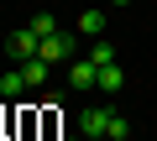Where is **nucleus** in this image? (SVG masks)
Segmentation results:
<instances>
[{
  "mask_svg": "<svg viewBox=\"0 0 157 141\" xmlns=\"http://www.w3.org/2000/svg\"><path fill=\"white\" fill-rule=\"evenodd\" d=\"M89 63H94V68L115 63V47H110V42H94V47H89Z\"/></svg>",
  "mask_w": 157,
  "mask_h": 141,
  "instance_id": "nucleus-9",
  "label": "nucleus"
},
{
  "mask_svg": "<svg viewBox=\"0 0 157 141\" xmlns=\"http://www.w3.org/2000/svg\"><path fill=\"white\" fill-rule=\"evenodd\" d=\"M47 68H52V63H42V58H26V63H21V73H26V84L37 89V84L47 79Z\"/></svg>",
  "mask_w": 157,
  "mask_h": 141,
  "instance_id": "nucleus-8",
  "label": "nucleus"
},
{
  "mask_svg": "<svg viewBox=\"0 0 157 141\" xmlns=\"http://www.w3.org/2000/svg\"><path fill=\"white\" fill-rule=\"evenodd\" d=\"M78 32H84V37H100L105 32V11H78Z\"/></svg>",
  "mask_w": 157,
  "mask_h": 141,
  "instance_id": "nucleus-7",
  "label": "nucleus"
},
{
  "mask_svg": "<svg viewBox=\"0 0 157 141\" xmlns=\"http://www.w3.org/2000/svg\"><path fill=\"white\" fill-rule=\"evenodd\" d=\"M21 89H32V84H26V73H21V68H11V73H0V99H16Z\"/></svg>",
  "mask_w": 157,
  "mask_h": 141,
  "instance_id": "nucleus-6",
  "label": "nucleus"
},
{
  "mask_svg": "<svg viewBox=\"0 0 157 141\" xmlns=\"http://www.w3.org/2000/svg\"><path fill=\"white\" fill-rule=\"evenodd\" d=\"M73 32H52V37H42V47H37V58L42 63H63V58H73Z\"/></svg>",
  "mask_w": 157,
  "mask_h": 141,
  "instance_id": "nucleus-1",
  "label": "nucleus"
},
{
  "mask_svg": "<svg viewBox=\"0 0 157 141\" xmlns=\"http://www.w3.org/2000/svg\"><path fill=\"white\" fill-rule=\"evenodd\" d=\"M110 6H131V0H110Z\"/></svg>",
  "mask_w": 157,
  "mask_h": 141,
  "instance_id": "nucleus-12",
  "label": "nucleus"
},
{
  "mask_svg": "<svg viewBox=\"0 0 157 141\" xmlns=\"http://www.w3.org/2000/svg\"><path fill=\"white\" fill-rule=\"evenodd\" d=\"M26 26H32V32H37V37H52V32H58V21H52V16H47V11H42V16H32V21H26Z\"/></svg>",
  "mask_w": 157,
  "mask_h": 141,
  "instance_id": "nucleus-10",
  "label": "nucleus"
},
{
  "mask_svg": "<svg viewBox=\"0 0 157 141\" xmlns=\"http://www.w3.org/2000/svg\"><path fill=\"white\" fill-rule=\"evenodd\" d=\"M94 79H100V68H94V63H89V58H78V63H73V68H68V84H73V89H78V94H84V89H94Z\"/></svg>",
  "mask_w": 157,
  "mask_h": 141,
  "instance_id": "nucleus-4",
  "label": "nucleus"
},
{
  "mask_svg": "<svg viewBox=\"0 0 157 141\" xmlns=\"http://www.w3.org/2000/svg\"><path fill=\"white\" fill-rule=\"evenodd\" d=\"M84 141H105V136H84Z\"/></svg>",
  "mask_w": 157,
  "mask_h": 141,
  "instance_id": "nucleus-13",
  "label": "nucleus"
},
{
  "mask_svg": "<svg viewBox=\"0 0 157 141\" xmlns=\"http://www.w3.org/2000/svg\"><path fill=\"white\" fill-rule=\"evenodd\" d=\"M121 84H126V73H121L115 63H105V68H100V79H94V89H100V94H121Z\"/></svg>",
  "mask_w": 157,
  "mask_h": 141,
  "instance_id": "nucleus-5",
  "label": "nucleus"
},
{
  "mask_svg": "<svg viewBox=\"0 0 157 141\" xmlns=\"http://www.w3.org/2000/svg\"><path fill=\"white\" fill-rule=\"evenodd\" d=\"M110 120H115V110H110V105H105V110H100V105H89L84 115H78V131H84V136H110Z\"/></svg>",
  "mask_w": 157,
  "mask_h": 141,
  "instance_id": "nucleus-2",
  "label": "nucleus"
},
{
  "mask_svg": "<svg viewBox=\"0 0 157 141\" xmlns=\"http://www.w3.org/2000/svg\"><path fill=\"white\" fill-rule=\"evenodd\" d=\"M37 47H42V37H37L32 26L11 32V42H6V52H11V58H21V63H26V58H37Z\"/></svg>",
  "mask_w": 157,
  "mask_h": 141,
  "instance_id": "nucleus-3",
  "label": "nucleus"
},
{
  "mask_svg": "<svg viewBox=\"0 0 157 141\" xmlns=\"http://www.w3.org/2000/svg\"><path fill=\"white\" fill-rule=\"evenodd\" d=\"M126 136H131V120L115 115V120H110V141H126Z\"/></svg>",
  "mask_w": 157,
  "mask_h": 141,
  "instance_id": "nucleus-11",
  "label": "nucleus"
}]
</instances>
